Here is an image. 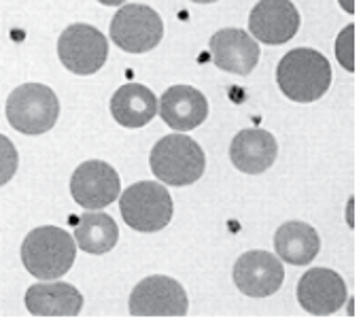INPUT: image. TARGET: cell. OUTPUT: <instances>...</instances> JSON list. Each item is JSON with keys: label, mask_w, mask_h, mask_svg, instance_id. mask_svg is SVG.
Segmentation results:
<instances>
[{"label": "cell", "mask_w": 363, "mask_h": 325, "mask_svg": "<svg viewBox=\"0 0 363 325\" xmlns=\"http://www.w3.org/2000/svg\"><path fill=\"white\" fill-rule=\"evenodd\" d=\"M277 83L289 100L300 104L315 102L332 85L330 60L311 47L291 49L277 66Z\"/></svg>", "instance_id": "obj_1"}, {"label": "cell", "mask_w": 363, "mask_h": 325, "mask_svg": "<svg viewBox=\"0 0 363 325\" xmlns=\"http://www.w3.org/2000/svg\"><path fill=\"white\" fill-rule=\"evenodd\" d=\"M74 258V238L66 230L55 226L34 228L21 243V264L32 277L40 281L64 277L72 268Z\"/></svg>", "instance_id": "obj_2"}, {"label": "cell", "mask_w": 363, "mask_h": 325, "mask_svg": "<svg viewBox=\"0 0 363 325\" xmlns=\"http://www.w3.org/2000/svg\"><path fill=\"white\" fill-rule=\"evenodd\" d=\"M149 166L162 183L183 187L196 183L204 175L206 155L194 138L168 134L153 145Z\"/></svg>", "instance_id": "obj_3"}, {"label": "cell", "mask_w": 363, "mask_h": 325, "mask_svg": "<svg viewBox=\"0 0 363 325\" xmlns=\"http://www.w3.org/2000/svg\"><path fill=\"white\" fill-rule=\"evenodd\" d=\"M4 113L13 130L36 136L55 126L60 102L51 87L43 83H23L9 94Z\"/></svg>", "instance_id": "obj_4"}, {"label": "cell", "mask_w": 363, "mask_h": 325, "mask_svg": "<svg viewBox=\"0 0 363 325\" xmlns=\"http://www.w3.org/2000/svg\"><path fill=\"white\" fill-rule=\"evenodd\" d=\"M119 211L123 221L143 234H153L164 230L174 215V204L170 192L153 181L132 183L119 196Z\"/></svg>", "instance_id": "obj_5"}, {"label": "cell", "mask_w": 363, "mask_h": 325, "mask_svg": "<svg viewBox=\"0 0 363 325\" xmlns=\"http://www.w3.org/2000/svg\"><path fill=\"white\" fill-rule=\"evenodd\" d=\"M164 21L153 6L123 4L111 19V38L125 53H147L160 45Z\"/></svg>", "instance_id": "obj_6"}, {"label": "cell", "mask_w": 363, "mask_h": 325, "mask_svg": "<svg viewBox=\"0 0 363 325\" xmlns=\"http://www.w3.org/2000/svg\"><path fill=\"white\" fill-rule=\"evenodd\" d=\"M57 55L66 70L83 77L94 75L106 64L108 40L89 23H72L57 38Z\"/></svg>", "instance_id": "obj_7"}, {"label": "cell", "mask_w": 363, "mask_h": 325, "mask_svg": "<svg viewBox=\"0 0 363 325\" xmlns=\"http://www.w3.org/2000/svg\"><path fill=\"white\" fill-rule=\"evenodd\" d=\"M128 309L134 317H183L187 315L189 300L179 281L153 275L136 283Z\"/></svg>", "instance_id": "obj_8"}, {"label": "cell", "mask_w": 363, "mask_h": 325, "mask_svg": "<svg viewBox=\"0 0 363 325\" xmlns=\"http://www.w3.org/2000/svg\"><path fill=\"white\" fill-rule=\"evenodd\" d=\"M119 189L121 179L117 170L102 160L83 162L70 177V196L83 209L98 211L113 204L119 198Z\"/></svg>", "instance_id": "obj_9"}, {"label": "cell", "mask_w": 363, "mask_h": 325, "mask_svg": "<svg viewBox=\"0 0 363 325\" xmlns=\"http://www.w3.org/2000/svg\"><path fill=\"white\" fill-rule=\"evenodd\" d=\"M349 298L345 279L330 268H311L298 281V302L300 307L317 317H328L338 313Z\"/></svg>", "instance_id": "obj_10"}, {"label": "cell", "mask_w": 363, "mask_h": 325, "mask_svg": "<svg viewBox=\"0 0 363 325\" xmlns=\"http://www.w3.org/2000/svg\"><path fill=\"white\" fill-rule=\"evenodd\" d=\"M234 283L249 298H268L277 294L285 281L281 260L268 251H247L234 264Z\"/></svg>", "instance_id": "obj_11"}, {"label": "cell", "mask_w": 363, "mask_h": 325, "mask_svg": "<svg viewBox=\"0 0 363 325\" xmlns=\"http://www.w3.org/2000/svg\"><path fill=\"white\" fill-rule=\"evenodd\" d=\"M249 30L255 40L283 45L300 30V11L291 0H259L249 15Z\"/></svg>", "instance_id": "obj_12"}, {"label": "cell", "mask_w": 363, "mask_h": 325, "mask_svg": "<svg viewBox=\"0 0 363 325\" xmlns=\"http://www.w3.org/2000/svg\"><path fill=\"white\" fill-rule=\"evenodd\" d=\"M211 57L217 68L234 75H251L259 62L257 40L240 28H221L211 36Z\"/></svg>", "instance_id": "obj_13"}, {"label": "cell", "mask_w": 363, "mask_h": 325, "mask_svg": "<svg viewBox=\"0 0 363 325\" xmlns=\"http://www.w3.org/2000/svg\"><path fill=\"white\" fill-rule=\"evenodd\" d=\"M157 111L166 126L177 132H189L206 121L208 100L191 85H172L157 100Z\"/></svg>", "instance_id": "obj_14"}, {"label": "cell", "mask_w": 363, "mask_h": 325, "mask_svg": "<svg viewBox=\"0 0 363 325\" xmlns=\"http://www.w3.org/2000/svg\"><path fill=\"white\" fill-rule=\"evenodd\" d=\"M279 155L277 138L262 128L240 130L230 145L232 164L245 175H262L266 172Z\"/></svg>", "instance_id": "obj_15"}, {"label": "cell", "mask_w": 363, "mask_h": 325, "mask_svg": "<svg viewBox=\"0 0 363 325\" xmlns=\"http://www.w3.org/2000/svg\"><path fill=\"white\" fill-rule=\"evenodd\" d=\"M23 300L28 313L36 317H77L83 309L81 292L62 281L32 285Z\"/></svg>", "instance_id": "obj_16"}, {"label": "cell", "mask_w": 363, "mask_h": 325, "mask_svg": "<svg viewBox=\"0 0 363 325\" xmlns=\"http://www.w3.org/2000/svg\"><path fill=\"white\" fill-rule=\"evenodd\" d=\"M157 113L155 94L140 83L121 85L111 98V115L123 128H143Z\"/></svg>", "instance_id": "obj_17"}, {"label": "cell", "mask_w": 363, "mask_h": 325, "mask_svg": "<svg viewBox=\"0 0 363 325\" xmlns=\"http://www.w3.org/2000/svg\"><path fill=\"white\" fill-rule=\"evenodd\" d=\"M277 258L291 266L311 264L321 249V238L317 230L304 221H287L274 232Z\"/></svg>", "instance_id": "obj_18"}, {"label": "cell", "mask_w": 363, "mask_h": 325, "mask_svg": "<svg viewBox=\"0 0 363 325\" xmlns=\"http://www.w3.org/2000/svg\"><path fill=\"white\" fill-rule=\"evenodd\" d=\"M119 228L106 213H85L74 226V243L91 255H102L115 249Z\"/></svg>", "instance_id": "obj_19"}, {"label": "cell", "mask_w": 363, "mask_h": 325, "mask_svg": "<svg viewBox=\"0 0 363 325\" xmlns=\"http://www.w3.org/2000/svg\"><path fill=\"white\" fill-rule=\"evenodd\" d=\"M336 57L349 72L355 70V26L349 23L336 38Z\"/></svg>", "instance_id": "obj_20"}, {"label": "cell", "mask_w": 363, "mask_h": 325, "mask_svg": "<svg viewBox=\"0 0 363 325\" xmlns=\"http://www.w3.org/2000/svg\"><path fill=\"white\" fill-rule=\"evenodd\" d=\"M17 166H19V155L15 145L4 134H0V187L15 177Z\"/></svg>", "instance_id": "obj_21"}, {"label": "cell", "mask_w": 363, "mask_h": 325, "mask_svg": "<svg viewBox=\"0 0 363 325\" xmlns=\"http://www.w3.org/2000/svg\"><path fill=\"white\" fill-rule=\"evenodd\" d=\"M338 2H340V6H342L347 13H351V15L355 13V0H338Z\"/></svg>", "instance_id": "obj_22"}, {"label": "cell", "mask_w": 363, "mask_h": 325, "mask_svg": "<svg viewBox=\"0 0 363 325\" xmlns=\"http://www.w3.org/2000/svg\"><path fill=\"white\" fill-rule=\"evenodd\" d=\"M98 2H102V4H106V6H119V4H123L125 0H98Z\"/></svg>", "instance_id": "obj_23"}, {"label": "cell", "mask_w": 363, "mask_h": 325, "mask_svg": "<svg viewBox=\"0 0 363 325\" xmlns=\"http://www.w3.org/2000/svg\"><path fill=\"white\" fill-rule=\"evenodd\" d=\"M191 2H198V4H211V2H217V0H191Z\"/></svg>", "instance_id": "obj_24"}]
</instances>
